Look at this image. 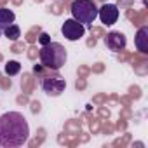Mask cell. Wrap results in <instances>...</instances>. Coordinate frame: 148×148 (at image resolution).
<instances>
[{
    "mask_svg": "<svg viewBox=\"0 0 148 148\" xmlns=\"http://www.w3.org/2000/svg\"><path fill=\"white\" fill-rule=\"evenodd\" d=\"M125 45H127V38H125V35H124L122 32L112 30V32L106 33V37H105V47H106L108 51H112V52H120V51L125 49Z\"/></svg>",
    "mask_w": 148,
    "mask_h": 148,
    "instance_id": "6",
    "label": "cell"
},
{
    "mask_svg": "<svg viewBox=\"0 0 148 148\" xmlns=\"http://www.w3.org/2000/svg\"><path fill=\"white\" fill-rule=\"evenodd\" d=\"M99 2H106V0H99Z\"/></svg>",
    "mask_w": 148,
    "mask_h": 148,
    "instance_id": "14",
    "label": "cell"
},
{
    "mask_svg": "<svg viewBox=\"0 0 148 148\" xmlns=\"http://www.w3.org/2000/svg\"><path fill=\"white\" fill-rule=\"evenodd\" d=\"M38 42H40V45H45V44H49L51 42V35L49 33H40V37H38Z\"/></svg>",
    "mask_w": 148,
    "mask_h": 148,
    "instance_id": "12",
    "label": "cell"
},
{
    "mask_svg": "<svg viewBox=\"0 0 148 148\" xmlns=\"http://www.w3.org/2000/svg\"><path fill=\"white\" fill-rule=\"evenodd\" d=\"M0 37H2V30H0Z\"/></svg>",
    "mask_w": 148,
    "mask_h": 148,
    "instance_id": "15",
    "label": "cell"
},
{
    "mask_svg": "<svg viewBox=\"0 0 148 148\" xmlns=\"http://www.w3.org/2000/svg\"><path fill=\"white\" fill-rule=\"evenodd\" d=\"M61 33H63V37H64L66 40L77 42V40H80V38L86 35V26H84L82 23H79L77 19L70 18V19H66V21L63 23Z\"/></svg>",
    "mask_w": 148,
    "mask_h": 148,
    "instance_id": "5",
    "label": "cell"
},
{
    "mask_svg": "<svg viewBox=\"0 0 148 148\" xmlns=\"http://www.w3.org/2000/svg\"><path fill=\"white\" fill-rule=\"evenodd\" d=\"M66 89V80L63 77H59L58 73L56 75H45L42 77V91L51 96V98H58L63 94V91Z\"/></svg>",
    "mask_w": 148,
    "mask_h": 148,
    "instance_id": "4",
    "label": "cell"
},
{
    "mask_svg": "<svg viewBox=\"0 0 148 148\" xmlns=\"http://www.w3.org/2000/svg\"><path fill=\"white\" fill-rule=\"evenodd\" d=\"M42 71H44V64L42 63L33 66V73H35V75H42Z\"/></svg>",
    "mask_w": 148,
    "mask_h": 148,
    "instance_id": "13",
    "label": "cell"
},
{
    "mask_svg": "<svg viewBox=\"0 0 148 148\" xmlns=\"http://www.w3.org/2000/svg\"><path fill=\"white\" fill-rule=\"evenodd\" d=\"M4 71H5V75L14 77V75H18V73L21 71V63H18V61H7L5 66H4Z\"/></svg>",
    "mask_w": 148,
    "mask_h": 148,
    "instance_id": "10",
    "label": "cell"
},
{
    "mask_svg": "<svg viewBox=\"0 0 148 148\" xmlns=\"http://www.w3.org/2000/svg\"><path fill=\"white\" fill-rule=\"evenodd\" d=\"M70 11L73 19H77L79 23L87 26H92V23L98 18V7L92 0H73Z\"/></svg>",
    "mask_w": 148,
    "mask_h": 148,
    "instance_id": "3",
    "label": "cell"
},
{
    "mask_svg": "<svg viewBox=\"0 0 148 148\" xmlns=\"http://www.w3.org/2000/svg\"><path fill=\"white\" fill-rule=\"evenodd\" d=\"M4 33H5V37H7L9 40H18L19 35H21V30H19V26H18L16 23H12V25H9V26L4 30Z\"/></svg>",
    "mask_w": 148,
    "mask_h": 148,
    "instance_id": "11",
    "label": "cell"
},
{
    "mask_svg": "<svg viewBox=\"0 0 148 148\" xmlns=\"http://www.w3.org/2000/svg\"><path fill=\"white\" fill-rule=\"evenodd\" d=\"M38 58H40V63L44 64V68H47L51 71H59L66 64L68 52L59 42H49V44L42 45Z\"/></svg>",
    "mask_w": 148,
    "mask_h": 148,
    "instance_id": "2",
    "label": "cell"
},
{
    "mask_svg": "<svg viewBox=\"0 0 148 148\" xmlns=\"http://www.w3.org/2000/svg\"><path fill=\"white\" fill-rule=\"evenodd\" d=\"M134 45L141 54H148V26H141L136 32L134 37Z\"/></svg>",
    "mask_w": 148,
    "mask_h": 148,
    "instance_id": "8",
    "label": "cell"
},
{
    "mask_svg": "<svg viewBox=\"0 0 148 148\" xmlns=\"http://www.w3.org/2000/svg\"><path fill=\"white\" fill-rule=\"evenodd\" d=\"M14 21H16V14L11 9H5V7L0 9V30H5Z\"/></svg>",
    "mask_w": 148,
    "mask_h": 148,
    "instance_id": "9",
    "label": "cell"
},
{
    "mask_svg": "<svg viewBox=\"0 0 148 148\" xmlns=\"http://www.w3.org/2000/svg\"><path fill=\"white\" fill-rule=\"evenodd\" d=\"M30 138V125L23 113L7 112L0 115V146L16 148L23 146Z\"/></svg>",
    "mask_w": 148,
    "mask_h": 148,
    "instance_id": "1",
    "label": "cell"
},
{
    "mask_svg": "<svg viewBox=\"0 0 148 148\" xmlns=\"http://www.w3.org/2000/svg\"><path fill=\"white\" fill-rule=\"evenodd\" d=\"M119 16H120V11H119V7H117L115 4H106V2H105V4L98 9V18L101 19V23H103L105 26L115 25L117 19H119Z\"/></svg>",
    "mask_w": 148,
    "mask_h": 148,
    "instance_id": "7",
    "label": "cell"
}]
</instances>
